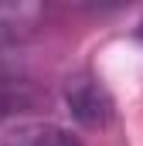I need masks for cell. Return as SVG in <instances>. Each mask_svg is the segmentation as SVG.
Returning <instances> with one entry per match:
<instances>
[{
    "label": "cell",
    "instance_id": "6da1fadb",
    "mask_svg": "<svg viewBox=\"0 0 143 146\" xmlns=\"http://www.w3.org/2000/svg\"><path fill=\"white\" fill-rule=\"evenodd\" d=\"M65 102L75 122L96 129V126H106L109 115H112V99L106 95V88L92 78H75L68 88H65Z\"/></svg>",
    "mask_w": 143,
    "mask_h": 146
},
{
    "label": "cell",
    "instance_id": "7a4b0ae2",
    "mask_svg": "<svg viewBox=\"0 0 143 146\" xmlns=\"http://www.w3.org/2000/svg\"><path fill=\"white\" fill-rule=\"evenodd\" d=\"M0 146H82V139L58 122H21L0 139Z\"/></svg>",
    "mask_w": 143,
    "mask_h": 146
},
{
    "label": "cell",
    "instance_id": "3957f363",
    "mask_svg": "<svg viewBox=\"0 0 143 146\" xmlns=\"http://www.w3.org/2000/svg\"><path fill=\"white\" fill-rule=\"evenodd\" d=\"M44 17L41 3H0V41H21L34 34Z\"/></svg>",
    "mask_w": 143,
    "mask_h": 146
},
{
    "label": "cell",
    "instance_id": "277c9868",
    "mask_svg": "<svg viewBox=\"0 0 143 146\" xmlns=\"http://www.w3.org/2000/svg\"><path fill=\"white\" fill-rule=\"evenodd\" d=\"M0 112H3V99H0Z\"/></svg>",
    "mask_w": 143,
    "mask_h": 146
}]
</instances>
